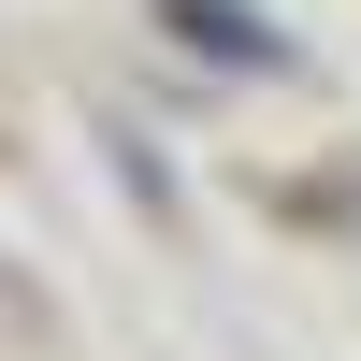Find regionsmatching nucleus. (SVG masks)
Listing matches in <instances>:
<instances>
[{
	"label": "nucleus",
	"instance_id": "1",
	"mask_svg": "<svg viewBox=\"0 0 361 361\" xmlns=\"http://www.w3.org/2000/svg\"><path fill=\"white\" fill-rule=\"evenodd\" d=\"M159 15H173V29H188V44H202V58H231V73H289V44H275V29H260V15H246V0H159Z\"/></svg>",
	"mask_w": 361,
	"mask_h": 361
}]
</instances>
